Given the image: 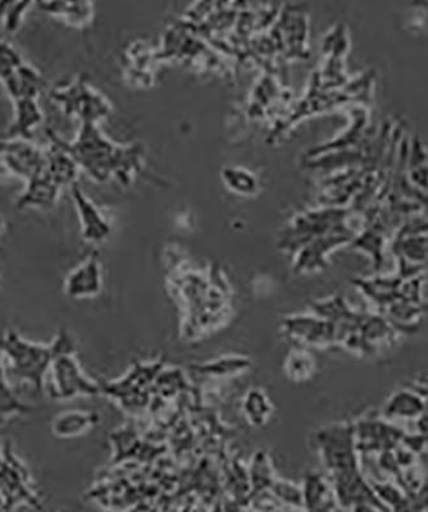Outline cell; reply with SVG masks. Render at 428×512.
Returning <instances> with one entry per match:
<instances>
[{"label": "cell", "instance_id": "obj_22", "mask_svg": "<svg viewBox=\"0 0 428 512\" xmlns=\"http://www.w3.org/2000/svg\"><path fill=\"white\" fill-rule=\"evenodd\" d=\"M313 363L312 359L309 358L305 352H294L290 355L288 360V373L295 381H302L308 377L309 373H312Z\"/></svg>", "mask_w": 428, "mask_h": 512}, {"label": "cell", "instance_id": "obj_25", "mask_svg": "<svg viewBox=\"0 0 428 512\" xmlns=\"http://www.w3.org/2000/svg\"><path fill=\"white\" fill-rule=\"evenodd\" d=\"M2 227H3V222H2V218H0V231H2Z\"/></svg>", "mask_w": 428, "mask_h": 512}, {"label": "cell", "instance_id": "obj_2", "mask_svg": "<svg viewBox=\"0 0 428 512\" xmlns=\"http://www.w3.org/2000/svg\"><path fill=\"white\" fill-rule=\"evenodd\" d=\"M66 329H61L52 344L27 341L16 332L0 335L3 356L9 361V373L18 382L29 383L35 393H42L54 358L61 349Z\"/></svg>", "mask_w": 428, "mask_h": 512}, {"label": "cell", "instance_id": "obj_12", "mask_svg": "<svg viewBox=\"0 0 428 512\" xmlns=\"http://www.w3.org/2000/svg\"><path fill=\"white\" fill-rule=\"evenodd\" d=\"M102 287V272L97 255L88 260L68 276L66 294L74 299L97 295Z\"/></svg>", "mask_w": 428, "mask_h": 512}, {"label": "cell", "instance_id": "obj_20", "mask_svg": "<svg viewBox=\"0 0 428 512\" xmlns=\"http://www.w3.org/2000/svg\"><path fill=\"white\" fill-rule=\"evenodd\" d=\"M244 406L250 422L254 425L266 422L267 415L270 414V408H268L266 396L261 391H250Z\"/></svg>", "mask_w": 428, "mask_h": 512}, {"label": "cell", "instance_id": "obj_5", "mask_svg": "<svg viewBox=\"0 0 428 512\" xmlns=\"http://www.w3.org/2000/svg\"><path fill=\"white\" fill-rule=\"evenodd\" d=\"M349 209L327 207L302 214L282 236L281 248L298 251L309 241L330 233L350 230L346 224Z\"/></svg>", "mask_w": 428, "mask_h": 512}, {"label": "cell", "instance_id": "obj_3", "mask_svg": "<svg viewBox=\"0 0 428 512\" xmlns=\"http://www.w3.org/2000/svg\"><path fill=\"white\" fill-rule=\"evenodd\" d=\"M0 502L2 512H16L21 506L43 510L42 497L30 470L6 440H0Z\"/></svg>", "mask_w": 428, "mask_h": 512}, {"label": "cell", "instance_id": "obj_14", "mask_svg": "<svg viewBox=\"0 0 428 512\" xmlns=\"http://www.w3.org/2000/svg\"><path fill=\"white\" fill-rule=\"evenodd\" d=\"M403 278L396 277H375L370 280H359L355 281V286L361 288L364 295L368 297L377 306H380L382 310H385L387 306L395 303L399 300L400 285H402Z\"/></svg>", "mask_w": 428, "mask_h": 512}, {"label": "cell", "instance_id": "obj_10", "mask_svg": "<svg viewBox=\"0 0 428 512\" xmlns=\"http://www.w3.org/2000/svg\"><path fill=\"white\" fill-rule=\"evenodd\" d=\"M0 162L9 173L27 182L42 176L48 169L47 150H40L25 140L0 143Z\"/></svg>", "mask_w": 428, "mask_h": 512}, {"label": "cell", "instance_id": "obj_4", "mask_svg": "<svg viewBox=\"0 0 428 512\" xmlns=\"http://www.w3.org/2000/svg\"><path fill=\"white\" fill-rule=\"evenodd\" d=\"M50 395L54 400H70L77 396H95L100 392L97 384L89 381L75 358L74 341L65 333L61 349L50 368Z\"/></svg>", "mask_w": 428, "mask_h": 512}, {"label": "cell", "instance_id": "obj_21", "mask_svg": "<svg viewBox=\"0 0 428 512\" xmlns=\"http://www.w3.org/2000/svg\"><path fill=\"white\" fill-rule=\"evenodd\" d=\"M30 6V2L0 3V18L3 20L4 29L8 32H15L20 26L21 18L24 16L26 9Z\"/></svg>", "mask_w": 428, "mask_h": 512}, {"label": "cell", "instance_id": "obj_24", "mask_svg": "<svg viewBox=\"0 0 428 512\" xmlns=\"http://www.w3.org/2000/svg\"><path fill=\"white\" fill-rule=\"evenodd\" d=\"M417 427L421 436L428 438V413H423L420 418H417Z\"/></svg>", "mask_w": 428, "mask_h": 512}, {"label": "cell", "instance_id": "obj_7", "mask_svg": "<svg viewBox=\"0 0 428 512\" xmlns=\"http://www.w3.org/2000/svg\"><path fill=\"white\" fill-rule=\"evenodd\" d=\"M0 81L6 86L13 102L38 98L44 81L38 72L22 61L20 54L0 41Z\"/></svg>", "mask_w": 428, "mask_h": 512}, {"label": "cell", "instance_id": "obj_13", "mask_svg": "<svg viewBox=\"0 0 428 512\" xmlns=\"http://www.w3.org/2000/svg\"><path fill=\"white\" fill-rule=\"evenodd\" d=\"M74 192V199L77 210H79L81 224H83V233L86 240L89 241H102L106 239L111 232L106 219L103 218L95 205L86 198L83 190L74 184L72 186Z\"/></svg>", "mask_w": 428, "mask_h": 512}, {"label": "cell", "instance_id": "obj_26", "mask_svg": "<svg viewBox=\"0 0 428 512\" xmlns=\"http://www.w3.org/2000/svg\"><path fill=\"white\" fill-rule=\"evenodd\" d=\"M426 512H428V509L426 510Z\"/></svg>", "mask_w": 428, "mask_h": 512}, {"label": "cell", "instance_id": "obj_15", "mask_svg": "<svg viewBox=\"0 0 428 512\" xmlns=\"http://www.w3.org/2000/svg\"><path fill=\"white\" fill-rule=\"evenodd\" d=\"M98 423V415L90 411H65L54 418L52 431L61 438L77 437L93 428Z\"/></svg>", "mask_w": 428, "mask_h": 512}, {"label": "cell", "instance_id": "obj_6", "mask_svg": "<svg viewBox=\"0 0 428 512\" xmlns=\"http://www.w3.org/2000/svg\"><path fill=\"white\" fill-rule=\"evenodd\" d=\"M398 258V276L403 280L420 277L428 269V222H409L399 231L394 242Z\"/></svg>", "mask_w": 428, "mask_h": 512}, {"label": "cell", "instance_id": "obj_16", "mask_svg": "<svg viewBox=\"0 0 428 512\" xmlns=\"http://www.w3.org/2000/svg\"><path fill=\"white\" fill-rule=\"evenodd\" d=\"M426 413L425 401L420 395L412 391H399L394 393L387 401L384 409V416L387 419H413L420 418Z\"/></svg>", "mask_w": 428, "mask_h": 512}, {"label": "cell", "instance_id": "obj_17", "mask_svg": "<svg viewBox=\"0 0 428 512\" xmlns=\"http://www.w3.org/2000/svg\"><path fill=\"white\" fill-rule=\"evenodd\" d=\"M3 359L2 346H0V427L15 416L25 415L31 411L30 406L18 399L16 393L9 387Z\"/></svg>", "mask_w": 428, "mask_h": 512}, {"label": "cell", "instance_id": "obj_19", "mask_svg": "<svg viewBox=\"0 0 428 512\" xmlns=\"http://www.w3.org/2000/svg\"><path fill=\"white\" fill-rule=\"evenodd\" d=\"M39 8L50 15L66 18L72 24L84 25L89 22L93 6L89 3L42 2Z\"/></svg>", "mask_w": 428, "mask_h": 512}, {"label": "cell", "instance_id": "obj_23", "mask_svg": "<svg viewBox=\"0 0 428 512\" xmlns=\"http://www.w3.org/2000/svg\"><path fill=\"white\" fill-rule=\"evenodd\" d=\"M225 177L232 189L243 192V194H252L256 191L257 182L248 172L240 169H227Z\"/></svg>", "mask_w": 428, "mask_h": 512}, {"label": "cell", "instance_id": "obj_11", "mask_svg": "<svg viewBox=\"0 0 428 512\" xmlns=\"http://www.w3.org/2000/svg\"><path fill=\"white\" fill-rule=\"evenodd\" d=\"M354 237L355 235L352 230H345L330 233V235L317 237V239L309 241L308 244H305L303 248L298 250V258L295 260V271L307 273L326 268V255L335 248L352 242Z\"/></svg>", "mask_w": 428, "mask_h": 512}, {"label": "cell", "instance_id": "obj_8", "mask_svg": "<svg viewBox=\"0 0 428 512\" xmlns=\"http://www.w3.org/2000/svg\"><path fill=\"white\" fill-rule=\"evenodd\" d=\"M323 460L332 475L352 472L358 468V447L355 427L332 425L318 434Z\"/></svg>", "mask_w": 428, "mask_h": 512}, {"label": "cell", "instance_id": "obj_1", "mask_svg": "<svg viewBox=\"0 0 428 512\" xmlns=\"http://www.w3.org/2000/svg\"><path fill=\"white\" fill-rule=\"evenodd\" d=\"M59 143L74 158L77 166L89 172L95 180L103 182L111 176L122 182L130 180L131 172L139 169L140 150L136 146L113 145L100 134L97 123H83L75 143H66L59 137Z\"/></svg>", "mask_w": 428, "mask_h": 512}, {"label": "cell", "instance_id": "obj_18", "mask_svg": "<svg viewBox=\"0 0 428 512\" xmlns=\"http://www.w3.org/2000/svg\"><path fill=\"white\" fill-rule=\"evenodd\" d=\"M352 246L370 255L373 268H375L376 272H380L381 265L384 263V233L376 230V228L368 227L361 235L354 237Z\"/></svg>", "mask_w": 428, "mask_h": 512}, {"label": "cell", "instance_id": "obj_9", "mask_svg": "<svg viewBox=\"0 0 428 512\" xmlns=\"http://www.w3.org/2000/svg\"><path fill=\"white\" fill-rule=\"evenodd\" d=\"M50 96L62 104L68 116H77L83 123H97L109 112L106 100L95 93L81 76L66 88L54 89Z\"/></svg>", "mask_w": 428, "mask_h": 512}]
</instances>
